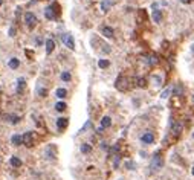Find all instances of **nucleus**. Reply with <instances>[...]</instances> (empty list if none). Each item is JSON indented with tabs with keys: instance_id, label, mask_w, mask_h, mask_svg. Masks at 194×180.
I'll list each match as a JSON object with an SVG mask.
<instances>
[{
	"instance_id": "nucleus-1",
	"label": "nucleus",
	"mask_w": 194,
	"mask_h": 180,
	"mask_svg": "<svg viewBox=\"0 0 194 180\" xmlns=\"http://www.w3.org/2000/svg\"><path fill=\"white\" fill-rule=\"evenodd\" d=\"M58 9V5H57V3H52L51 6H47L46 9H45V17L47 20H54V19H57V11Z\"/></svg>"
},
{
	"instance_id": "nucleus-2",
	"label": "nucleus",
	"mask_w": 194,
	"mask_h": 180,
	"mask_svg": "<svg viewBox=\"0 0 194 180\" xmlns=\"http://www.w3.org/2000/svg\"><path fill=\"white\" fill-rule=\"evenodd\" d=\"M162 157L159 153H156V154L153 156V159H151V165H150V168H151V171H159L162 168Z\"/></svg>"
},
{
	"instance_id": "nucleus-3",
	"label": "nucleus",
	"mask_w": 194,
	"mask_h": 180,
	"mask_svg": "<svg viewBox=\"0 0 194 180\" xmlns=\"http://www.w3.org/2000/svg\"><path fill=\"white\" fill-rule=\"evenodd\" d=\"M61 40H63V43L69 47V49H72V50L75 49V41H73V37L70 34H63L61 35Z\"/></svg>"
},
{
	"instance_id": "nucleus-4",
	"label": "nucleus",
	"mask_w": 194,
	"mask_h": 180,
	"mask_svg": "<svg viewBox=\"0 0 194 180\" xmlns=\"http://www.w3.org/2000/svg\"><path fill=\"white\" fill-rule=\"evenodd\" d=\"M25 21H26V25H28L29 28H32V26H35L37 19H35V15L32 14V12H26L25 14Z\"/></svg>"
},
{
	"instance_id": "nucleus-5",
	"label": "nucleus",
	"mask_w": 194,
	"mask_h": 180,
	"mask_svg": "<svg viewBox=\"0 0 194 180\" xmlns=\"http://www.w3.org/2000/svg\"><path fill=\"white\" fill-rule=\"evenodd\" d=\"M141 140H142V143H153L154 142V134L147 131V133H144L141 136Z\"/></svg>"
},
{
	"instance_id": "nucleus-6",
	"label": "nucleus",
	"mask_w": 194,
	"mask_h": 180,
	"mask_svg": "<svg viewBox=\"0 0 194 180\" xmlns=\"http://www.w3.org/2000/svg\"><path fill=\"white\" fill-rule=\"evenodd\" d=\"M45 156H47L49 159H54V157L57 156V148H55V145H47L46 150H45Z\"/></svg>"
},
{
	"instance_id": "nucleus-7",
	"label": "nucleus",
	"mask_w": 194,
	"mask_h": 180,
	"mask_svg": "<svg viewBox=\"0 0 194 180\" xmlns=\"http://www.w3.org/2000/svg\"><path fill=\"white\" fill-rule=\"evenodd\" d=\"M67 124H69L67 118H58L57 119V128H60V130H64L67 127Z\"/></svg>"
},
{
	"instance_id": "nucleus-8",
	"label": "nucleus",
	"mask_w": 194,
	"mask_h": 180,
	"mask_svg": "<svg viewBox=\"0 0 194 180\" xmlns=\"http://www.w3.org/2000/svg\"><path fill=\"white\" fill-rule=\"evenodd\" d=\"M23 143H25L26 147H31V145H32V133H31V131L25 133V136H23Z\"/></svg>"
},
{
	"instance_id": "nucleus-9",
	"label": "nucleus",
	"mask_w": 194,
	"mask_h": 180,
	"mask_svg": "<svg viewBox=\"0 0 194 180\" xmlns=\"http://www.w3.org/2000/svg\"><path fill=\"white\" fill-rule=\"evenodd\" d=\"M101 32H103V35H104V37H107V38H112L113 37V29L109 28V26H104V28L101 29Z\"/></svg>"
},
{
	"instance_id": "nucleus-10",
	"label": "nucleus",
	"mask_w": 194,
	"mask_h": 180,
	"mask_svg": "<svg viewBox=\"0 0 194 180\" xmlns=\"http://www.w3.org/2000/svg\"><path fill=\"white\" fill-rule=\"evenodd\" d=\"M110 125H112V119H110L109 116H104L103 119H101V127H103V128H107Z\"/></svg>"
},
{
	"instance_id": "nucleus-11",
	"label": "nucleus",
	"mask_w": 194,
	"mask_h": 180,
	"mask_svg": "<svg viewBox=\"0 0 194 180\" xmlns=\"http://www.w3.org/2000/svg\"><path fill=\"white\" fill-rule=\"evenodd\" d=\"M113 3H112V0H104L103 3H101V9H103L104 12H107L110 9V6H112Z\"/></svg>"
},
{
	"instance_id": "nucleus-12",
	"label": "nucleus",
	"mask_w": 194,
	"mask_h": 180,
	"mask_svg": "<svg viewBox=\"0 0 194 180\" xmlns=\"http://www.w3.org/2000/svg\"><path fill=\"white\" fill-rule=\"evenodd\" d=\"M54 47H55V43H54V40H46V52L47 54H51L52 50H54Z\"/></svg>"
},
{
	"instance_id": "nucleus-13",
	"label": "nucleus",
	"mask_w": 194,
	"mask_h": 180,
	"mask_svg": "<svg viewBox=\"0 0 194 180\" xmlns=\"http://www.w3.org/2000/svg\"><path fill=\"white\" fill-rule=\"evenodd\" d=\"M55 95H57V98L63 99V98H66V96H67V90H66V89H57Z\"/></svg>"
},
{
	"instance_id": "nucleus-14",
	"label": "nucleus",
	"mask_w": 194,
	"mask_h": 180,
	"mask_svg": "<svg viewBox=\"0 0 194 180\" xmlns=\"http://www.w3.org/2000/svg\"><path fill=\"white\" fill-rule=\"evenodd\" d=\"M161 19H162V12H161L159 9H154V11H153V20L156 21V23H159Z\"/></svg>"
},
{
	"instance_id": "nucleus-15",
	"label": "nucleus",
	"mask_w": 194,
	"mask_h": 180,
	"mask_svg": "<svg viewBox=\"0 0 194 180\" xmlns=\"http://www.w3.org/2000/svg\"><path fill=\"white\" fill-rule=\"evenodd\" d=\"M21 142H23V137H21L20 134H14V136H12V143H14V145H20Z\"/></svg>"
},
{
	"instance_id": "nucleus-16",
	"label": "nucleus",
	"mask_w": 194,
	"mask_h": 180,
	"mask_svg": "<svg viewBox=\"0 0 194 180\" xmlns=\"http://www.w3.org/2000/svg\"><path fill=\"white\" fill-rule=\"evenodd\" d=\"M19 66H20V61L17 60V58H12V60L9 61V67H11V69H17Z\"/></svg>"
},
{
	"instance_id": "nucleus-17",
	"label": "nucleus",
	"mask_w": 194,
	"mask_h": 180,
	"mask_svg": "<svg viewBox=\"0 0 194 180\" xmlns=\"http://www.w3.org/2000/svg\"><path fill=\"white\" fill-rule=\"evenodd\" d=\"M98 66L101 69H107L109 66H110V63H109V60H99L98 61Z\"/></svg>"
},
{
	"instance_id": "nucleus-18",
	"label": "nucleus",
	"mask_w": 194,
	"mask_h": 180,
	"mask_svg": "<svg viewBox=\"0 0 194 180\" xmlns=\"http://www.w3.org/2000/svg\"><path fill=\"white\" fill-rule=\"evenodd\" d=\"M11 165L12 166H21V160L19 159V157H11Z\"/></svg>"
},
{
	"instance_id": "nucleus-19",
	"label": "nucleus",
	"mask_w": 194,
	"mask_h": 180,
	"mask_svg": "<svg viewBox=\"0 0 194 180\" xmlns=\"http://www.w3.org/2000/svg\"><path fill=\"white\" fill-rule=\"evenodd\" d=\"M90 151H92V147L90 145H87V143H83V145H81V153L87 154V153H90Z\"/></svg>"
},
{
	"instance_id": "nucleus-20",
	"label": "nucleus",
	"mask_w": 194,
	"mask_h": 180,
	"mask_svg": "<svg viewBox=\"0 0 194 180\" xmlns=\"http://www.w3.org/2000/svg\"><path fill=\"white\" fill-rule=\"evenodd\" d=\"M180 131H182V124H174L173 125V133L174 134H179Z\"/></svg>"
},
{
	"instance_id": "nucleus-21",
	"label": "nucleus",
	"mask_w": 194,
	"mask_h": 180,
	"mask_svg": "<svg viewBox=\"0 0 194 180\" xmlns=\"http://www.w3.org/2000/svg\"><path fill=\"white\" fill-rule=\"evenodd\" d=\"M55 108H57L58 112H64V110H66V104H64V102H57V104H55Z\"/></svg>"
},
{
	"instance_id": "nucleus-22",
	"label": "nucleus",
	"mask_w": 194,
	"mask_h": 180,
	"mask_svg": "<svg viewBox=\"0 0 194 180\" xmlns=\"http://www.w3.org/2000/svg\"><path fill=\"white\" fill-rule=\"evenodd\" d=\"M61 80H63V81H70V73L69 72H63V73H61Z\"/></svg>"
},
{
	"instance_id": "nucleus-23",
	"label": "nucleus",
	"mask_w": 194,
	"mask_h": 180,
	"mask_svg": "<svg viewBox=\"0 0 194 180\" xmlns=\"http://www.w3.org/2000/svg\"><path fill=\"white\" fill-rule=\"evenodd\" d=\"M8 119H9L12 124H17V122H19V116H8Z\"/></svg>"
},
{
	"instance_id": "nucleus-24",
	"label": "nucleus",
	"mask_w": 194,
	"mask_h": 180,
	"mask_svg": "<svg viewBox=\"0 0 194 180\" xmlns=\"http://www.w3.org/2000/svg\"><path fill=\"white\" fill-rule=\"evenodd\" d=\"M168 95H170V89L168 90H164V92H162V95H161V98H168Z\"/></svg>"
},
{
	"instance_id": "nucleus-25",
	"label": "nucleus",
	"mask_w": 194,
	"mask_h": 180,
	"mask_svg": "<svg viewBox=\"0 0 194 180\" xmlns=\"http://www.w3.org/2000/svg\"><path fill=\"white\" fill-rule=\"evenodd\" d=\"M23 87H25V81H23V80H19V87H17V89H19V92L23 89Z\"/></svg>"
},
{
	"instance_id": "nucleus-26",
	"label": "nucleus",
	"mask_w": 194,
	"mask_h": 180,
	"mask_svg": "<svg viewBox=\"0 0 194 180\" xmlns=\"http://www.w3.org/2000/svg\"><path fill=\"white\" fill-rule=\"evenodd\" d=\"M38 93H40V96H46V89H41V87H38Z\"/></svg>"
},
{
	"instance_id": "nucleus-27",
	"label": "nucleus",
	"mask_w": 194,
	"mask_h": 180,
	"mask_svg": "<svg viewBox=\"0 0 194 180\" xmlns=\"http://www.w3.org/2000/svg\"><path fill=\"white\" fill-rule=\"evenodd\" d=\"M138 81H139L138 84H139L141 87H144V86H145V80H138Z\"/></svg>"
},
{
	"instance_id": "nucleus-28",
	"label": "nucleus",
	"mask_w": 194,
	"mask_h": 180,
	"mask_svg": "<svg viewBox=\"0 0 194 180\" xmlns=\"http://www.w3.org/2000/svg\"><path fill=\"white\" fill-rule=\"evenodd\" d=\"M180 2H182V3H191L193 0H180Z\"/></svg>"
},
{
	"instance_id": "nucleus-29",
	"label": "nucleus",
	"mask_w": 194,
	"mask_h": 180,
	"mask_svg": "<svg viewBox=\"0 0 194 180\" xmlns=\"http://www.w3.org/2000/svg\"><path fill=\"white\" fill-rule=\"evenodd\" d=\"M191 173H193V175H194V166H193V169H191Z\"/></svg>"
},
{
	"instance_id": "nucleus-30",
	"label": "nucleus",
	"mask_w": 194,
	"mask_h": 180,
	"mask_svg": "<svg viewBox=\"0 0 194 180\" xmlns=\"http://www.w3.org/2000/svg\"><path fill=\"white\" fill-rule=\"evenodd\" d=\"M2 3H3V0H0V6H2Z\"/></svg>"
},
{
	"instance_id": "nucleus-31",
	"label": "nucleus",
	"mask_w": 194,
	"mask_h": 180,
	"mask_svg": "<svg viewBox=\"0 0 194 180\" xmlns=\"http://www.w3.org/2000/svg\"><path fill=\"white\" fill-rule=\"evenodd\" d=\"M193 52H194V45H193Z\"/></svg>"
},
{
	"instance_id": "nucleus-32",
	"label": "nucleus",
	"mask_w": 194,
	"mask_h": 180,
	"mask_svg": "<svg viewBox=\"0 0 194 180\" xmlns=\"http://www.w3.org/2000/svg\"><path fill=\"white\" fill-rule=\"evenodd\" d=\"M193 139H194V133H193Z\"/></svg>"
},
{
	"instance_id": "nucleus-33",
	"label": "nucleus",
	"mask_w": 194,
	"mask_h": 180,
	"mask_svg": "<svg viewBox=\"0 0 194 180\" xmlns=\"http://www.w3.org/2000/svg\"><path fill=\"white\" fill-rule=\"evenodd\" d=\"M0 162H2V159H0Z\"/></svg>"
}]
</instances>
